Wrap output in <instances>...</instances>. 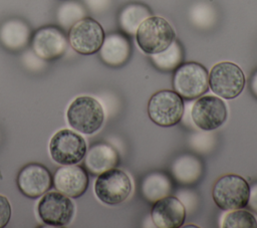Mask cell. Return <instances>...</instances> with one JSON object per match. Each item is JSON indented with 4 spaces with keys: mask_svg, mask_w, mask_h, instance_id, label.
I'll return each mask as SVG.
<instances>
[{
    "mask_svg": "<svg viewBox=\"0 0 257 228\" xmlns=\"http://www.w3.org/2000/svg\"><path fill=\"white\" fill-rule=\"evenodd\" d=\"M150 16H152L151 10L146 5L131 3L121 9L118 15V23L123 32L134 35L141 23Z\"/></svg>",
    "mask_w": 257,
    "mask_h": 228,
    "instance_id": "21",
    "label": "cell"
},
{
    "mask_svg": "<svg viewBox=\"0 0 257 228\" xmlns=\"http://www.w3.org/2000/svg\"><path fill=\"white\" fill-rule=\"evenodd\" d=\"M86 142L79 134L62 129L56 132L49 142V154L60 165H75L85 156Z\"/></svg>",
    "mask_w": 257,
    "mask_h": 228,
    "instance_id": "7",
    "label": "cell"
},
{
    "mask_svg": "<svg viewBox=\"0 0 257 228\" xmlns=\"http://www.w3.org/2000/svg\"><path fill=\"white\" fill-rule=\"evenodd\" d=\"M52 180L57 191L73 199L85 193L89 182L87 171L76 164L59 167L55 171Z\"/></svg>",
    "mask_w": 257,
    "mask_h": 228,
    "instance_id": "14",
    "label": "cell"
},
{
    "mask_svg": "<svg viewBox=\"0 0 257 228\" xmlns=\"http://www.w3.org/2000/svg\"><path fill=\"white\" fill-rule=\"evenodd\" d=\"M247 206L250 210L257 214V182L252 183L250 186V194Z\"/></svg>",
    "mask_w": 257,
    "mask_h": 228,
    "instance_id": "26",
    "label": "cell"
},
{
    "mask_svg": "<svg viewBox=\"0 0 257 228\" xmlns=\"http://www.w3.org/2000/svg\"><path fill=\"white\" fill-rule=\"evenodd\" d=\"M84 167L92 175H99L118 164L117 151L106 143L92 145L84 156Z\"/></svg>",
    "mask_w": 257,
    "mask_h": 228,
    "instance_id": "17",
    "label": "cell"
},
{
    "mask_svg": "<svg viewBox=\"0 0 257 228\" xmlns=\"http://www.w3.org/2000/svg\"><path fill=\"white\" fill-rule=\"evenodd\" d=\"M209 86L221 98H235L242 92L245 86L244 72L234 62H218L209 72Z\"/></svg>",
    "mask_w": 257,
    "mask_h": 228,
    "instance_id": "6",
    "label": "cell"
},
{
    "mask_svg": "<svg viewBox=\"0 0 257 228\" xmlns=\"http://www.w3.org/2000/svg\"><path fill=\"white\" fill-rule=\"evenodd\" d=\"M176 39L173 26L163 17L150 16L136 31V40L143 52L152 55L168 48Z\"/></svg>",
    "mask_w": 257,
    "mask_h": 228,
    "instance_id": "1",
    "label": "cell"
},
{
    "mask_svg": "<svg viewBox=\"0 0 257 228\" xmlns=\"http://www.w3.org/2000/svg\"><path fill=\"white\" fill-rule=\"evenodd\" d=\"M150 56L153 64L162 71L175 70L182 63L184 58L182 45L177 39L165 50Z\"/></svg>",
    "mask_w": 257,
    "mask_h": 228,
    "instance_id": "22",
    "label": "cell"
},
{
    "mask_svg": "<svg viewBox=\"0 0 257 228\" xmlns=\"http://www.w3.org/2000/svg\"><path fill=\"white\" fill-rule=\"evenodd\" d=\"M132 189L133 185L128 175L116 168L99 174L94 183L95 196L107 205L123 202L130 196Z\"/></svg>",
    "mask_w": 257,
    "mask_h": 228,
    "instance_id": "8",
    "label": "cell"
},
{
    "mask_svg": "<svg viewBox=\"0 0 257 228\" xmlns=\"http://www.w3.org/2000/svg\"><path fill=\"white\" fill-rule=\"evenodd\" d=\"M173 188L172 179L162 172L148 174L141 183V193L151 203H155L159 199L169 196Z\"/></svg>",
    "mask_w": 257,
    "mask_h": 228,
    "instance_id": "20",
    "label": "cell"
},
{
    "mask_svg": "<svg viewBox=\"0 0 257 228\" xmlns=\"http://www.w3.org/2000/svg\"><path fill=\"white\" fill-rule=\"evenodd\" d=\"M100 59L108 66L118 67L126 63L132 54L128 38L120 32H112L104 36L99 48Z\"/></svg>",
    "mask_w": 257,
    "mask_h": 228,
    "instance_id": "16",
    "label": "cell"
},
{
    "mask_svg": "<svg viewBox=\"0 0 257 228\" xmlns=\"http://www.w3.org/2000/svg\"><path fill=\"white\" fill-rule=\"evenodd\" d=\"M32 51L42 60L61 57L68 46V38L58 26L47 25L38 28L31 36Z\"/></svg>",
    "mask_w": 257,
    "mask_h": 228,
    "instance_id": "11",
    "label": "cell"
},
{
    "mask_svg": "<svg viewBox=\"0 0 257 228\" xmlns=\"http://www.w3.org/2000/svg\"><path fill=\"white\" fill-rule=\"evenodd\" d=\"M74 211V204L70 197L61 192H46L37 205V212L41 221L55 227L69 224Z\"/></svg>",
    "mask_w": 257,
    "mask_h": 228,
    "instance_id": "10",
    "label": "cell"
},
{
    "mask_svg": "<svg viewBox=\"0 0 257 228\" xmlns=\"http://www.w3.org/2000/svg\"><path fill=\"white\" fill-rule=\"evenodd\" d=\"M184 113L183 97L175 90L163 89L155 92L148 102V115L159 127L178 125Z\"/></svg>",
    "mask_w": 257,
    "mask_h": 228,
    "instance_id": "5",
    "label": "cell"
},
{
    "mask_svg": "<svg viewBox=\"0 0 257 228\" xmlns=\"http://www.w3.org/2000/svg\"><path fill=\"white\" fill-rule=\"evenodd\" d=\"M228 117V110L221 97L216 95L200 96L193 104L191 118L203 131H213L221 127Z\"/></svg>",
    "mask_w": 257,
    "mask_h": 228,
    "instance_id": "12",
    "label": "cell"
},
{
    "mask_svg": "<svg viewBox=\"0 0 257 228\" xmlns=\"http://www.w3.org/2000/svg\"><path fill=\"white\" fill-rule=\"evenodd\" d=\"M249 88L252 92V94L257 97V70H255L249 79Z\"/></svg>",
    "mask_w": 257,
    "mask_h": 228,
    "instance_id": "27",
    "label": "cell"
},
{
    "mask_svg": "<svg viewBox=\"0 0 257 228\" xmlns=\"http://www.w3.org/2000/svg\"><path fill=\"white\" fill-rule=\"evenodd\" d=\"M11 218V205L9 200L0 195V228L5 227Z\"/></svg>",
    "mask_w": 257,
    "mask_h": 228,
    "instance_id": "25",
    "label": "cell"
},
{
    "mask_svg": "<svg viewBox=\"0 0 257 228\" xmlns=\"http://www.w3.org/2000/svg\"><path fill=\"white\" fill-rule=\"evenodd\" d=\"M250 185L237 174H226L214 184L212 197L222 210L243 209L248 204Z\"/></svg>",
    "mask_w": 257,
    "mask_h": 228,
    "instance_id": "3",
    "label": "cell"
},
{
    "mask_svg": "<svg viewBox=\"0 0 257 228\" xmlns=\"http://www.w3.org/2000/svg\"><path fill=\"white\" fill-rule=\"evenodd\" d=\"M173 87L183 98L200 97L209 89V72L199 62L181 63L174 71Z\"/></svg>",
    "mask_w": 257,
    "mask_h": 228,
    "instance_id": "4",
    "label": "cell"
},
{
    "mask_svg": "<svg viewBox=\"0 0 257 228\" xmlns=\"http://www.w3.org/2000/svg\"><path fill=\"white\" fill-rule=\"evenodd\" d=\"M16 182L19 191L25 197L36 199L51 188L53 180L51 173L45 166L31 163L19 171Z\"/></svg>",
    "mask_w": 257,
    "mask_h": 228,
    "instance_id": "13",
    "label": "cell"
},
{
    "mask_svg": "<svg viewBox=\"0 0 257 228\" xmlns=\"http://www.w3.org/2000/svg\"><path fill=\"white\" fill-rule=\"evenodd\" d=\"M102 26L91 17H83L68 30V42L79 54L96 53L104 39Z\"/></svg>",
    "mask_w": 257,
    "mask_h": 228,
    "instance_id": "9",
    "label": "cell"
},
{
    "mask_svg": "<svg viewBox=\"0 0 257 228\" xmlns=\"http://www.w3.org/2000/svg\"><path fill=\"white\" fill-rule=\"evenodd\" d=\"M172 174L180 184H194L203 174V163L194 155H181L172 164Z\"/></svg>",
    "mask_w": 257,
    "mask_h": 228,
    "instance_id": "19",
    "label": "cell"
},
{
    "mask_svg": "<svg viewBox=\"0 0 257 228\" xmlns=\"http://www.w3.org/2000/svg\"><path fill=\"white\" fill-rule=\"evenodd\" d=\"M68 125L75 131L92 135L103 124L104 111L98 100L92 96L81 95L71 101L66 111Z\"/></svg>",
    "mask_w": 257,
    "mask_h": 228,
    "instance_id": "2",
    "label": "cell"
},
{
    "mask_svg": "<svg viewBox=\"0 0 257 228\" xmlns=\"http://www.w3.org/2000/svg\"><path fill=\"white\" fill-rule=\"evenodd\" d=\"M186 207L180 199L166 196L156 201L151 210V218L159 228H179L186 219Z\"/></svg>",
    "mask_w": 257,
    "mask_h": 228,
    "instance_id": "15",
    "label": "cell"
},
{
    "mask_svg": "<svg viewBox=\"0 0 257 228\" xmlns=\"http://www.w3.org/2000/svg\"><path fill=\"white\" fill-rule=\"evenodd\" d=\"M86 15L84 6L75 0H67L61 3L56 11V19L58 24L64 30H69L70 27L78 20Z\"/></svg>",
    "mask_w": 257,
    "mask_h": 228,
    "instance_id": "23",
    "label": "cell"
},
{
    "mask_svg": "<svg viewBox=\"0 0 257 228\" xmlns=\"http://www.w3.org/2000/svg\"><path fill=\"white\" fill-rule=\"evenodd\" d=\"M221 226L223 228H257V220L251 212L235 209L225 214Z\"/></svg>",
    "mask_w": 257,
    "mask_h": 228,
    "instance_id": "24",
    "label": "cell"
},
{
    "mask_svg": "<svg viewBox=\"0 0 257 228\" xmlns=\"http://www.w3.org/2000/svg\"><path fill=\"white\" fill-rule=\"evenodd\" d=\"M29 25L20 18H10L0 26V43L8 50L18 51L31 40Z\"/></svg>",
    "mask_w": 257,
    "mask_h": 228,
    "instance_id": "18",
    "label": "cell"
}]
</instances>
